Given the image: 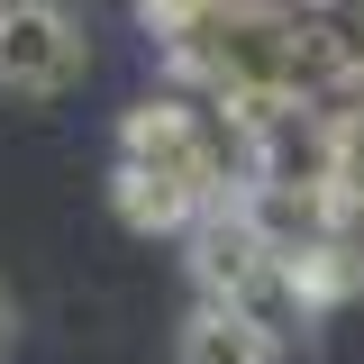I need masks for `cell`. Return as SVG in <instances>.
I'll list each match as a JSON object with an SVG mask.
<instances>
[{"instance_id": "6da1fadb", "label": "cell", "mask_w": 364, "mask_h": 364, "mask_svg": "<svg viewBox=\"0 0 364 364\" xmlns=\"http://www.w3.org/2000/svg\"><path fill=\"white\" fill-rule=\"evenodd\" d=\"M119 164H136V173H155V182H182L200 210H228L246 191V128L219 119V100L155 91V100H136L128 119H119Z\"/></svg>"}, {"instance_id": "7a4b0ae2", "label": "cell", "mask_w": 364, "mask_h": 364, "mask_svg": "<svg viewBox=\"0 0 364 364\" xmlns=\"http://www.w3.org/2000/svg\"><path fill=\"white\" fill-rule=\"evenodd\" d=\"M191 282H200V301H228V310L264 318L282 346H291V337L318 318V310H310V291H301L291 246H273V237L246 219L237 200H228V210H210V219L191 228Z\"/></svg>"}, {"instance_id": "3957f363", "label": "cell", "mask_w": 364, "mask_h": 364, "mask_svg": "<svg viewBox=\"0 0 364 364\" xmlns=\"http://www.w3.org/2000/svg\"><path fill=\"white\" fill-rule=\"evenodd\" d=\"M91 37L64 0H0V91L9 100H55L64 82H82Z\"/></svg>"}, {"instance_id": "277c9868", "label": "cell", "mask_w": 364, "mask_h": 364, "mask_svg": "<svg viewBox=\"0 0 364 364\" xmlns=\"http://www.w3.org/2000/svg\"><path fill=\"white\" fill-rule=\"evenodd\" d=\"M182 364H282V337L228 301H200L182 318Z\"/></svg>"}, {"instance_id": "5b68a950", "label": "cell", "mask_w": 364, "mask_h": 364, "mask_svg": "<svg viewBox=\"0 0 364 364\" xmlns=\"http://www.w3.org/2000/svg\"><path fill=\"white\" fill-rule=\"evenodd\" d=\"M9 337H18V318H9V301H0V355H9Z\"/></svg>"}]
</instances>
